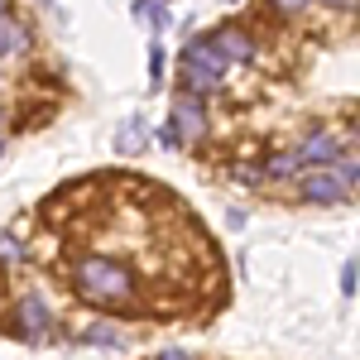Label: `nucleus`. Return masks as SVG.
<instances>
[{
    "label": "nucleus",
    "mask_w": 360,
    "mask_h": 360,
    "mask_svg": "<svg viewBox=\"0 0 360 360\" xmlns=\"http://www.w3.org/2000/svg\"><path fill=\"white\" fill-rule=\"evenodd\" d=\"M341 149H346V139H341V135H312V139H303V144L288 154V168L336 164V159H341Z\"/></svg>",
    "instance_id": "5"
},
{
    "label": "nucleus",
    "mask_w": 360,
    "mask_h": 360,
    "mask_svg": "<svg viewBox=\"0 0 360 360\" xmlns=\"http://www.w3.org/2000/svg\"><path fill=\"white\" fill-rule=\"evenodd\" d=\"M341 293H346V298L356 293V259H346V269H341Z\"/></svg>",
    "instance_id": "12"
},
{
    "label": "nucleus",
    "mask_w": 360,
    "mask_h": 360,
    "mask_svg": "<svg viewBox=\"0 0 360 360\" xmlns=\"http://www.w3.org/2000/svg\"><path fill=\"white\" fill-rule=\"evenodd\" d=\"M327 5H346V10H351V5H356V0H327Z\"/></svg>",
    "instance_id": "15"
},
{
    "label": "nucleus",
    "mask_w": 360,
    "mask_h": 360,
    "mask_svg": "<svg viewBox=\"0 0 360 360\" xmlns=\"http://www.w3.org/2000/svg\"><path fill=\"white\" fill-rule=\"evenodd\" d=\"M72 283H77V293H82L86 303L115 307V312L135 307V298H139L135 269H130L125 259H115V255H77V264H72Z\"/></svg>",
    "instance_id": "1"
},
{
    "label": "nucleus",
    "mask_w": 360,
    "mask_h": 360,
    "mask_svg": "<svg viewBox=\"0 0 360 360\" xmlns=\"http://www.w3.org/2000/svg\"><path fill=\"white\" fill-rule=\"evenodd\" d=\"M278 10H307V5H312V0H274Z\"/></svg>",
    "instance_id": "13"
},
{
    "label": "nucleus",
    "mask_w": 360,
    "mask_h": 360,
    "mask_svg": "<svg viewBox=\"0 0 360 360\" xmlns=\"http://www.w3.org/2000/svg\"><path fill=\"white\" fill-rule=\"evenodd\" d=\"M159 72H164V49L154 44V49H149V82H159Z\"/></svg>",
    "instance_id": "11"
},
{
    "label": "nucleus",
    "mask_w": 360,
    "mask_h": 360,
    "mask_svg": "<svg viewBox=\"0 0 360 360\" xmlns=\"http://www.w3.org/2000/svg\"><path fill=\"white\" fill-rule=\"evenodd\" d=\"M351 183H356V159H346L341 168H322V173H307L298 183V193L307 202H341L351 197Z\"/></svg>",
    "instance_id": "3"
},
{
    "label": "nucleus",
    "mask_w": 360,
    "mask_h": 360,
    "mask_svg": "<svg viewBox=\"0 0 360 360\" xmlns=\"http://www.w3.org/2000/svg\"><path fill=\"white\" fill-rule=\"evenodd\" d=\"M25 25H20V20H5V15H0V58L5 53H15V49H25Z\"/></svg>",
    "instance_id": "9"
},
{
    "label": "nucleus",
    "mask_w": 360,
    "mask_h": 360,
    "mask_svg": "<svg viewBox=\"0 0 360 360\" xmlns=\"http://www.w3.org/2000/svg\"><path fill=\"white\" fill-rule=\"evenodd\" d=\"M0 125H5V115H0Z\"/></svg>",
    "instance_id": "17"
},
{
    "label": "nucleus",
    "mask_w": 360,
    "mask_h": 360,
    "mask_svg": "<svg viewBox=\"0 0 360 360\" xmlns=\"http://www.w3.org/2000/svg\"><path fill=\"white\" fill-rule=\"evenodd\" d=\"M5 5H10V0H0V15H5Z\"/></svg>",
    "instance_id": "16"
},
{
    "label": "nucleus",
    "mask_w": 360,
    "mask_h": 360,
    "mask_svg": "<svg viewBox=\"0 0 360 360\" xmlns=\"http://www.w3.org/2000/svg\"><path fill=\"white\" fill-rule=\"evenodd\" d=\"M207 44H212V53L221 58L226 68H236V63H250V58H255V39H250L245 29H231V25H226V29H217Z\"/></svg>",
    "instance_id": "6"
},
{
    "label": "nucleus",
    "mask_w": 360,
    "mask_h": 360,
    "mask_svg": "<svg viewBox=\"0 0 360 360\" xmlns=\"http://www.w3.org/2000/svg\"><path fill=\"white\" fill-rule=\"evenodd\" d=\"M159 360H188V351H164Z\"/></svg>",
    "instance_id": "14"
},
{
    "label": "nucleus",
    "mask_w": 360,
    "mask_h": 360,
    "mask_svg": "<svg viewBox=\"0 0 360 360\" xmlns=\"http://www.w3.org/2000/svg\"><path fill=\"white\" fill-rule=\"evenodd\" d=\"M86 341H91V346H115V341H120V332H115V327H106V322H96V327L86 332Z\"/></svg>",
    "instance_id": "10"
},
{
    "label": "nucleus",
    "mask_w": 360,
    "mask_h": 360,
    "mask_svg": "<svg viewBox=\"0 0 360 360\" xmlns=\"http://www.w3.org/2000/svg\"><path fill=\"white\" fill-rule=\"evenodd\" d=\"M207 135V111H202V101L197 96H178V106H173V125L164 130V144H197V139Z\"/></svg>",
    "instance_id": "4"
},
{
    "label": "nucleus",
    "mask_w": 360,
    "mask_h": 360,
    "mask_svg": "<svg viewBox=\"0 0 360 360\" xmlns=\"http://www.w3.org/2000/svg\"><path fill=\"white\" fill-rule=\"evenodd\" d=\"M49 322H53V317H49V303H44V298H34V293L20 298V332H25L29 341H39V336L49 332Z\"/></svg>",
    "instance_id": "7"
},
{
    "label": "nucleus",
    "mask_w": 360,
    "mask_h": 360,
    "mask_svg": "<svg viewBox=\"0 0 360 360\" xmlns=\"http://www.w3.org/2000/svg\"><path fill=\"white\" fill-rule=\"evenodd\" d=\"M226 72H231V68L212 53L207 39H197V44L183 49V86H188L193 96H197V91H217V86L226 82Z\"/></svg>",
    "instance_id": "2"
},
{
    "label": "nucleus",
    "mask_w": 360,
    "mask_h": 360,
    "mask_svg": "<svg viewBox=\"0 0 360 360\" xmlns=\"http://www.w3.org/2000/svg\"><path fill=\"white\" fill-rule=\"evenodd\" d=\"M135 20L149 29H168V10L164 0H135Z\"/></svg>",
    "instance_id": "8"
}]
</instances>
